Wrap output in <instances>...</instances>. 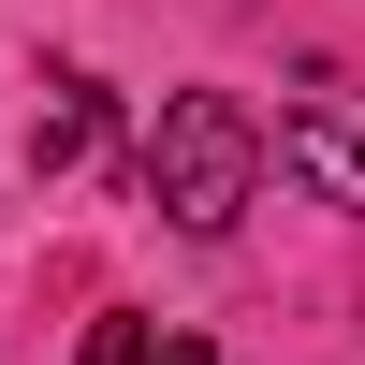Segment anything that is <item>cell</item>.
Listing matches in <instances>:
<instances>
[{"mask_svg":"<svg viewBox=\"0 0 365 365\" xmlns=\"http://www.w3.org/2000/svg\"><path fill=\"white\" fill-rule=\"evenodd\" d=\"M88 365H161V336H146V307H103V322H88Z\"/></svg>","mask_w":365,"mask_h":365,"instance_id":"277c9868","label":"cell"},{"mask_svg":"<svg viewBox=\"0 0 365 365\" xmlns=\"http://www.w3.org/2000/svg\"><path fill=\"white\" fill-rule=\"evenodd\" d=\"M132 190L161 205L175 234L220 249V234L249 220V190H263V117L234 103V88H175V103L146 117V146H132Z\"/></svg>","mask_w":365,"mask_h":365,"instance_id":"6da1fadb","label":"cell"},{"mask_svg":"<svg viewBox=\"0 0 365 365\" xmlns=\"http://www.w3.org/2000/svg\"><path fill=\"white\" fill-rule=\"evenodd\" d=\"M103 132H117V88H103V73H58V88H44V117H29V175H73Z\"/></svg>","mask_w":365,"mask_h":365,"instance_id":"3957f363","label":"cell"},{"mask_svg":"<svg viewBox=\"0 0 365 365\" xmlns=\"http://www.w3.org/2000/svg\"><path fill=\"white\" fill-rule=\"evenodd\" d=\"M263 161H278L307 205H351L365 220V88H292L278 132H263Z\"/></svg>","mask_w":365,"mask_h":365,"instance_id":"7a4b0ae2","label":"cell"}]
</instances>
